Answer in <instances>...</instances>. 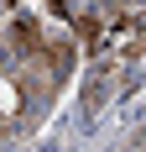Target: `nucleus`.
Returning a JSON list of instances; mask_svg holds the SVG:
<instances>
[{"mask_svg": "<svg viewBox=\"0 0 146 152\" xmlns=\"http://www.w3.org/2000/svg\"><path fill=\"white\" fill-rule=\"evenodd\" d=\"M78 37L94 58H131V47L146 37V16L141 11H104V16H84Z\"/></svg>", "mask_w": 146, "mask_h": 152, "instance_id": "f257e3e1", "label": "nucleus"}, {"mask_svg": "<svg viewBox=\"0 0 146 152\" xmlns=\"http://www.w3.org/2000/svg\"><path fill=\"white\" fill-rule=\"evenodd\" d=\"M31 115V94H26V79H21V68H16V53H5L0 47V137H11V131H21Z\"/></svg>", "mask_w": 146, "mask_h": 152, "instance_id": "f03ea898", "label": "nucleus"}, {"mask_svg": "<svg viewBox=\"0 0 146 152\" xmlns=\"http://www.w3.org/2000/svg\"><path fill=\"white\" fill-rule=\"evenodd\" d=\"M125 84H131V63H125V58H99V68H94V79H89L84 105H89V110H99L104 100H110L115 89H125Z\"/></svg>", "mask_w": 146, "mask_h": 152, "instance_id": "7ed1b4c3", "label": "nucleus"}, {"mask_svg": "<svg viewBox=\"0 0 146 152\" xmlns=\"http://www.w3.org/2000/svg\"><path fill=\"white\" fill-rule=\"evenodd\" d=\"M115 5H125V11H146V0H115Z\"/></svg>", "mask_w": 146, "mask_h": 152, "instance_id": "20e7f679", "label": "nucleus"}, {"mask_svg": "<svg viewBox=\"0 0 146 152\" xmlns=\"http://www.w3.org/2000/svg\"><path fill=\"white\" fill-rule=\"evenodd\" d=\"M131 152H146V131H141V137H136V142H131Z\"/></svg>", "mask_w": 146, "mask_h": 152, "instance_id": "39448f33", "label": "nucleus"}]
</instances>
